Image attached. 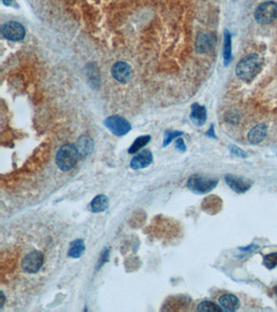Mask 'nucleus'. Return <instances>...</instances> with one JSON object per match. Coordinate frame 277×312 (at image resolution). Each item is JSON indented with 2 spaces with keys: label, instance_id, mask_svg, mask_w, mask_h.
Instances as JSON below:
<instances>
[{
  "label": "nucleus",
  "instance_id": "f257e3e1",
  "mask_svg": "<svg viewBox=\"0 0 277 312\" xmlns=\"http://www.w3.org/2000/svg\"><path fill=\"white\" fill-rule=\"evenodd\" d=\"M263 59L256 54L246 56L236 67V74L244 82H250L259 74L263 67Z\"/></svg>",
  "mask_w": 277,
  "mask_h": 312
},
{
  "label": "nucleus",
  "instance_id": "f03ea898",
  "mask_svg": "<svg viewBox=\"0 0 277 312\" xmlns=\"http://www.w3.org/2000/svg\"><path fill=\"white\" fill-rule=\"evenodd\" d=\"M79 152L74 145L66 144L61 147L56 155V162L58 168L68 172L74 168L79 158Z\"/></svg>",
  "mask_w": 277,
  "mask_h": 312
},
{
  "label": "nucleus",
  "instance_id": "7ed1b4c3",
  "mask_svg": "<svg viewBox=\"0 0 277 312\" xmlns=\"http://www.w3.org/2000/svg\"><path fill=\"white\" fill-rule=\"evenodd\" d=\"M219 180L215 177L195 174L191 176L187 182L189 190L197 194H205L216 187Z\"/></svg>",
  "mask_w": 277,
  "mask_h": 312
},
{
  "label": "nucleus",
  "instance_id": "20e7f679",
  "mask_svg": "<svg viewBox=\"0 0 277 312\" xmlns=\"http://www.w3.org/2000/svg\"><path fill=\"white\" fill-rule=\"evenodd\" d=\"M254 18L260 25L272 23L277 18V3L268 1L259 5L254 12Z\"/></svg>",
  "mask_w": 277,
  "mask_h": 312
},
{
  "label": "nucleus",
  "instance_id": "39448f33",
  "mask_svg": "<svg viewBox=\"0 0 277 312\" xmlns=\"http://www.w3.org/2000/svg\"><path fill=\"white\" fill-rule=\"evenodd\" d=\"M104 125L118 137L125 135L131 130V125L127 120L120 116H112L104 121Z\"/></svg>",
  "mask_w": 277,
  "mask_h": 312
},
{
  "label": "nucleus",
  "instance_id": "423d86ee",
  "mask_svg": "<svg viewBox=\"0 0 277 312\" xmlns=\"http://www.w3.org/2000/svg\"><path fill=\"white\" fill-rule=\"evenodd\" d=\"M1 33L6 39L10 41H21L26 36V30L21 24L16 21H8L2 25Z\"/></svg>",
  "mask_w": 277,
  "mask_h": 312
},
{
  "label": "nucleus",
  "instance_id": "0eeeda50",
  "mask_svg": "<svg viewBox=\"0 0 277 312\" xmlns=\"http://www.w3.org/2000/svg\"><path fill=\"white\" fill-rule=\"evenodd\" d=\"M44 262V255L38 250L29 253L22 261V268L26 273L33 274L38 272Z\"/></svg>",
  "mask_w": 277,
  "mask_h": 312
},
{
  "label": "nucleus",
  "instance_id": "6e6552de",
  "mask_svg": "<svg viewBox=\"0 0 277 312\" xmlns=\"http://www.w3.org/2000/svg\"><path fill=\"white\" fill-rule=\"evenodd\" d=\"M226 184L236 193H243L249 190L251 187V182L244 177H238L235 175H226Z\"/></svg>",
  "mask_w": 277,
  "mask_h": 312
},
{
  "label": "nucleus",
  "instance_id": "1a4fd4ad",
  "mask_svg": "<svg viewBox=\"0 0 277 312\" xmlns=\"http://www.w3.org/2000/svg\"><path fill=\"white\" fill-rule=\"evenodd\" d=\"M215 42L216 37L214 33H199L196 39L195 50L198 53H208L214 48Z\"/></svg>",
  "mask_w": 277,
  "mask_h": 312
},
{
  "label": "nucleus",
  "instance_id": "9d476101",
  "mask_svg": "<svg viewBox=\"0 0 277 312\" xmlns=\"http://www.w3.org/2000/svg\"><path fill=\"white\" fill-rule=\"evenodd\" d=\"M112 74L117 81L122 84H126L132 77V69L125 62H117L112 67Z\"/></svg>",
  "mask_w": 277,
  "mask_h": 312
},
{
  "label": "nucleus",
  "instance_id": "9b49d317",
  "mask_svg": "<svg viewBox=\"0 0 277 312\" xmlns=\"http://www.w3.org/2000/svg\"><path fill=\"white\" fill-rule=\"evenodd\" d=\"M152 161H153V155L152 152H150L148 150H144L132 158L130 167L133 170H139L151 165Z\"/></svg>",
  "mask_w": 277,
  "mask_h": 312
},
{
  "label": "nucleus",
  "instance_id": "f8f14e48",
  "mask_svg": "<svg viewBox=\"0 0 277 312\" xmlns=\"http://www.w3.org/2000/svg\"><path fill=\"white\" fill-rule=\"evenodd\" d=\"M190 119L196 125H203L207 121L206 107L198 103H193L191 107Z\"/></svg>",
  "mask_w": 277,
  "mask_h": 312
},
{
  "label": "nucleus",
  "instance_id": "ddd939ff",
  "mask_svg": "<svg viewBox=\"0 0 277 312\" xmlns=\"http://www.w3.org/2000/svg\"><path fill=\"white\" fill-rule=\"evenodd\" d=\"M219 303L224 310L227 312H235L240 308L241 303L235 295L224 294L219 299Z\"/></svg>",
  "mask_w": 277,
  "mask_h": 312
},
{
  "label": "nucleus",
  "instance_id": "4468645a",
  "mask_svg": "<svg viewBox=\"0 0 277 312\" xmlns=\"http://www.w3.org/2000/svg\"><path fill=\"white\" fill-rule=\"evenodd\" d=\"M267 132L268 126L266 125L265 124H259L249 131L248 139L252 144H258L265 138Z\"/></svg>",
  "mask_w": 277,
  "mask_h": 312
},
{
  "label": "nucleus",
  "instance_id": "2eb2a0df",
  "mask_svg": "<svg viewBox=\"0 0 277 312\" xmlns=\"http://www.w3.org/2000/svg\"><path fill=\"white\" fill-rule=\"evenodd\" d=\"M77 150L80 155L87 156L91 154L93 150V142L89 136H82L77 141Z\"/></svg>",
  "mask_w": 277,
  "mask_h": 312
},
{
  "label": "nucleus",
  "instance_id": "dca6fc26",
  "mask_svg": "<svg viewBox=\"0 0 277 312\" xmlns=\"http://www.w3.org/2000/svg\"><path fill=\"white\" fill-rule=\"evenodd\" d=\"M109 201L107 196L99 194L96 196L91 202V209L94 213L105 212L108 208Z\"/></svg>",
  "mask_w": 277,
  "mask_h": 312
},
{
  "label": "nucleus",
  "instance_id": "f3484780",
  "mask_svg": "<svg viewBox=\"0 0 277 312\" xmlns=\"http://www.w3.org/2000/svg\"><path fill=\"white\" fill-rule=\"evenodd\" d=\"M86 250L84 242L82 239H77L71 243L68 249V255L73 259H78L82 256Z\"/></svg>",
  "mask_w": 277,
  "mask_h": 312
},
{
  "label": "nucleus",
  "instance_id": "a211bd4d",
  "mask_svg": "<svg viewBox=\"0 0 277 312\" xmlns=\"http://www.w3.org/2000/svg\"><path fill=\"white\" fill-rule=\"evenodd\" d=\"M224 63L228 66L232 60V37L228 30L224 33Z\"/></svg>",
  "mask_w": 277,
  "mask_h": 312
},
{
  "label": "nucleus",
  "instance_id": "6ab92c4d",
  "mask_svg": "<svg viewBox=\"0 0 277 312\" xmlns=\"http://www.w3.org/2000/svg\"><path fill=\"white\" fill-rule=\"evenodd\" d=\"M151 139H152V137L150 135L141 136L139 138H137L133 142L132 146L129 147L128 151V154H135L138 151L146 147L149 143Z\"/></svg>",
  "mask_w": 277,
  "mask_h": 312
},
{
  "label": "nucleus",
  "instance_id": "aec40b11",
  "mask_svg": "<svg viewBox=\"0 0 277 312\" xmlns=\"http://www.w3.org/2000/svg\"><path fill=\"white\" fill-rule=\"evenodd\" d=\"M197 311L202 312H223V309L214 303L209 301H203L198 304Z\"/></svg>",
  "mask_w": 277,
  "mask_h": 312
},
{
  "label": "nucleus",
  "instance_id": "412c9836",
  "mask_svg": "<svg viewBox=\"0 0 277 312\" xmlns=\"http://www.w3.org/2000/svg\"><path fill=\"white\" fill-rule=\"evenodd\" d=\"M263 265L268 269H273L277 267V252L267 254L263 259Z\"/></svg>",
  "mask_w": 277,
  "mask_h": 312
},
{
  "label": "nucleus",
  "instance_id": "4be33fe9",
  "mask_svg": "<svg viewBox=\"0 0 277 312\" xmlns=\"http://www.w3.org/2000/svg\"><path fill=\"white\" fill-rule=\"evenodd\" d=\"M183 134L182 132L179 131H167L164 134V139H163V147H167L168 145L170 144L171 142L175 138L180 137Z\"/></svg>",
  "mask_w": 277,
  "mask_h": 312
},
{
  "label": "nucleus",
  "instance_id": "5701e85b",
  "mask_svg": "<svg viewBox=\"0 0 277 312\" xmlns=\"http://www.w3.org/2000/svg\"><path fill=\"white\" fill-rule=\"evenodd\" d=\"M230 151L236 156H240V157H243V158L246 157V152H243V150L240 149L239 147L233 146V145L231 146Z\"/></svg>",
  "mask_w": 277,
  "mask_h": 312
},
{
  "label": "nucleus",
  "instance_id": "b1692460",
  "mask_svg": "<svg viewBox=\"0 0 277 312\" xmlns=\"http://www.w3.org/2000/svg\"><path fill=\"white\" fill-rule=\"evenodd\" d=\"M176 148H177V150H178L179 152H185L186 147H185V144L184 140L182 139V138H178V139L176 141Z\"/></svg>",
  "mask_w": 277,
  "mask_h": 312
},
{
  "label": "nucleus",
  "instance_id": "393cba45",
  "mask_svg": "<svg viewBox=\"0 0 277 312\" xmlns=\"http://www.w3.org/2000/svg\"><path fill=\"white\" fill-rule=\"evenodd\" d=\"M108 255H109V250H108V249L104 250L102 254H101L100 260H99V263H98V268H101V266H103L107 262V259H108Z\"/></svg>",
  "mask_w": 277,
  "mask_h": 312
},
{
  "label": "nucleus",
  "instance_id": "a878e982",
  "mask_svg": "<svg viewBox=\"0 0 277 312\" xmlns=\"http://www.w3.org/2000/svg\"><path fill=\"white\" fill-rule=\"evenodd\" d=\"M227 118L230 120L231 122H233L234 121H235V122H238V116L237 113H233V112H232V113H230V116L227 117Z\"/></svg>",
  "mask_w": 277,
  "mask_h": 312
},
{
  "label": "nucleus",
  "instance_id": "bb28decb",
  "mask_svg": "<svg viewBox=\"0 0 277 312\" xmlns=\"http://www.w3.org/2000/svg\"><path fill=\"white\" fill-rule=\"evenodd\" d=\"M206 134H207L208 137H210V138H215V135L214 128H213V125L211 127V128H210L209 130H208V133H206Z\"/></svg>",
  "mask_w": 277,
  "mask_h": 312
},
{
  "label": "nucleus",
  "instance_id": "cd10ccee",
  "mask_svg": "<svg viewBox=\"0 0 277 312\" xmlns=\"http://www.w3.org/2000/svg\"><path fill=\"white\" fill-rule=\"evenodd\" d=\"M2 2H3V4L6 5V6H9V5L12 4L13 0H2Z\"/></svg>",
  "mask_w": 277,
  "mask_h": 312
},
{
  "label": "nucleus",
  "instance_id": "c85d7f7f",
  "mask_svg": "<svg viewBox=\"0 0 277 312\" xmlns=\"http://www.w3.org/2000/svg\"><path fill=\"white\" fill-rule=\"evenodd\" d=\"M2 294V304H1V308H2V306H3V303H4V295H3V294Z\"/></svg>",
  "mask_w": 277,
  "mask_h": 312
},
{
  "label": "nucleus",
  "instance_id": "c756f323",
  "mask_svg": "<svg viewBox=\"0 0 277 312\" xmlns=\"http://www.w3.org/2000/svg\"><path fill=\"white\" fill-rule=\"evenodd\" d=\"M275 293H276V296H277V288H276Z\"/></svg>",
  "mask_w": 277,
  "mask_h": 312
}]
</instances>
